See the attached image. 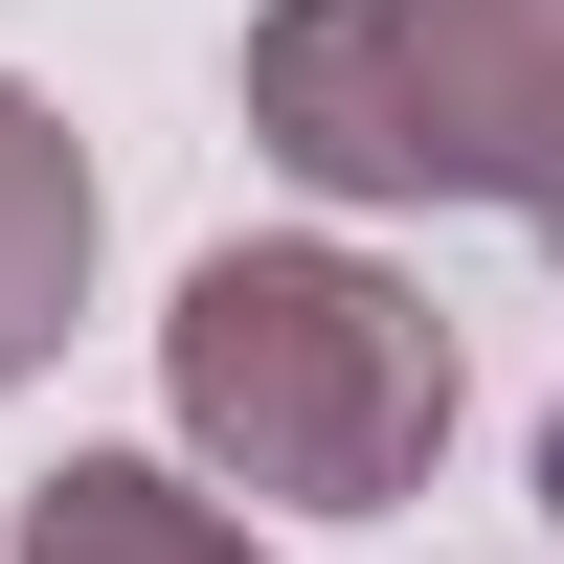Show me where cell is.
<instances>
[{"label": "cell", "mask_w": 564, "mask_h": 564, "mask_svg": "<svg viewBox=\"0 0 564 564\" xmlns=\"http://www.w3.org/2000/svg\"><path fill=\"white\" fill-rule=\"evenodd\" d=\"M181 452L226 497H294V520H384L452 430V316L361 249H204L159 316Z\"/></svg>", "instance_id": "1"}, {"label": "cell", "mask_w": 564, "mask_h": 564, "mask_svg": "<svg viewBox=\"0 0 564 564\" xmlns=\"http://www.w3.org/2000/svg\"><path fill=\"white\" fill-rule=\"evenodd\" d=\"M249 135L316 204H542L564 159V0H271Z\"/></svg>", "instance_id": "2"}, {"label": "cell", "mask_w": 564, "mask_h": 564, "mask_svg": "<svg viewBox=\"0 0 564 564\" xmlns=\"http://www.w3.org/2000/svg\"><path fill=\"white\" fill-rule=\"evenodd\" d=\"M68 294H90V159L45 90H0V384L68 339Z\"/></svg>", "instance_id": "3"}, {"label": "cell", "mask_w": 564, "mask_h": 564, "mask_svg": "<svg viewBox=\"0 0 564 564\" xmlns=\"http://www.w3.org/2000/svg\"><path fill=\"white\" fill-rule=\"evenodd\" d=\"M23 564H249V520L181 497L159 452H68V475L23 497Z\"/></svg>", "instance_id": "4"}, {"label": "cell", "mask_w": 564, "mask_h": 564, "mask_svg": "<svg viewBox=\"0 0 564 564\" xmlns=\"http://www.w3.org/2000/svg\"><path fill=\"white\" fill-rule=\"evenodd\" d=\"M542 249H564V159H542Z\"/></svg>", "instance_id": "5"}]
</instances>
